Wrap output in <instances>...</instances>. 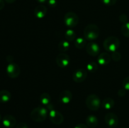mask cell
I'll return each instance as SVG.
<instances>
[{"mask_svg":"<svg viewBox=\"0 0 129 128\" xmlns=\"http://www.w3.org/2000/svg\"><path fill=\"white\" fill-rule=\"evenodd\" d=\"M73 99L72 92L69 90H64L60 92L59 95V100L64 104H68Z\"/></svg>","mask_w":129,"mask_h":128,"instance_id":"13","label":"cell"},{"mask_svg":"<svg viewBox=\"0 0 129 128\" xmlns=\"http://www.w3.org/2000/svg\"><path fill=\"white\" fill-rule=\"evenodd\" d=\"M70 48V44L69 41L66 40H63L59 42L58 44V49L62 53H64L65 51H68Z\"/></svg>","mask_w":129,"mask_h":128,"instance_id":"20","label":"cell"},{"mask_svg":"<svg viewBox=\"0 0 129 128\" xmlns=\"http://www.w3.org/2000/svg\"><path fill=\"white\" fill-rule=\"evenodd\" d=\"M2 122L5 127L13 128L16 125V120L14 116L8 114L3 118Z\"/></svg>","mask_w":129,"mask_h":128,"instance_id":"12","label":"cell"},{"mask_svg":"<svg viewBox=\"0 0 129 128\" xmlns=\"http://www.w3.org/2000/svg\"><path fill=\"white\" fill-rule=\"evenodd\" d=\"M47 12V9L44 5H38L34 10V15L37 18L42 19L44 18Z\"/></svg>","mask_w":129,"mask_h":128,"instance_id":"14","label":"cell"},{"mask_svg":"<svg viewBox=\"0 0 129 128\" xmlns=\"http://www.w3.org/2000/svg\"><path fill=\"white\" fill-rule=\"evenodd\" d=\"M6 73L9 77L15 79L20 74V67L18 64L10 63L6 67Z\"/></svg>","mask_w":129,"mask_h":128,"instance_id":"6","label":"cell"},{"mask_svg":"<svg viewBox=\"0 0 129 128\" xmlns=\"http://www.w3.org/2000/svg\"><path fill=\"white\" fill-rule=\"evenodd\" d=\"M11 93L7 90L0 91V103H6L11 99Z\"/></svg>","mask_w":129,"mask_h":128,"instance_id":"17","label":"cell"},{"mask_svg":"<svg viewBox=\"0 0 129 128\" xmlns=\"http://www.w3.org/2000/svg\"><path fill=\"white\" fill-rule=\"evenodd\" d=\"M122 86L126 90H129V76L123 79L122 82Z\"/></svg>","mask_w":129,"mask_h":128,"instance_id":"26","label":"cell"},{"mask_svg":"<svg viewBox=\"0 0 129 128\" xmlns=\"http://www.w3.org/2000/svg\"><path fill=\"white\" fill-rule=\"evenodd\" d=\"M15 128H28L27 124L25 122H20L16 125Z\"/></svg>","mask_w":129,"mask_h":128,"instance_id":"29","label":"cell"},{"mask_svg":"<svg viewBox=\"0 0 129 128\" xmlns=\"http://www.w3.org/2000/svg\"><path fill=\"white\" fill-rule=\"evenodd\" d=\"M86 69L89 72H95L98 69V64L96 62H94V61H91V62H89V63L87 65Z\"/></svg>","mask_w":129,"mask_h":128,"instance_id":"23","label":"cell"},{"mask_svg":"<svg viewBox=\"0 0 129 128\" xmlns=\"http://www.w3.org/2000/svg\"><path fill=\"white\" fill-rule=\"evenodd\" d=\"M37 1V2H39V3H44L45 2H46L47 1V0H36Z\"/></svg>","mask_w":129,"mask_h":128,"instance_id":"35","label":"cell"},{"mask_svg":"<svg viewBox=\"0 0 129 128\" xmlns=\"http://www.w3.org/2000/svg\"><path fill=\"white\" fill-rule=\"evenodd\" d=\"M119 20L122 23H123V24L127 23V20H128V18H127V16L125 15V14H122L121 15H120L119 16Z\"/></svg>","mask_w":129,"mask_h":128,"instance_id":"28","label":"cell"},{"mask_svg":"<svg viewBox=\"0 0 129 128\" xmlns=\"http://www.w3.org/2000/svg\"><path fill=\"white\" fill-rule=\"evenodd\" d=\"M126 94V90L124 89H120L118 91V95L120 97H123Z\"/></svg>","mask_w":129,"mask_h":128,"instance_id":"31","label":"cell"},{"mask_svg":"<svg viewBox=\"0 0 129 128\" xmlns=\"http://www.w3.org/2000/svg\"><path fill=\"white\" fill-rule=\"evenodd\" d=\"M47 110L43 107H37L31 110L30 117L34 121L41 122L44 121L47 117Z\"/></svg>","mask_w":129,"mask_h":128,"instance_id":"2","label":"cell"},{"mask_svg":"<svg viewBox=\"0 0 129 128\" xmlns=\"http://www.w3.org/2000/svg\"><path fill=\"white\" fill-rule=\"evenodd\" d=\"M86 50L89 55L92 56H97L100 52V47L96 43H89L86 46Z\"/></svg>","mask_w":129,"mask_h":128,"instance_id":"11","label":"cell"},{"mask_svg":"<svg viewBox=\"0 0 129 128\" xmlns=\"http://www.w3.org/2000/svg\"><path fill=\"white\" fill-rule=\"evenodd\" d=\"M86 45V40L83 38H78L74 41V46L78 49H82Z\"/></svg>","mask_w":129,"mask_h":128,"instance_id":"22","label":"cell"},{"mask_svg":"<svg viewBox=\"0 0 129 128\" xmlns=\"http://www.w3.org/2000/svg\"><path fill=\"white\" fill-rule=\"evenodd\" d=\"M88 76V72L84 69H77L73 73V79L75 82L81 83L86 79Z\"/></svg>","mask_w":129,"mask_h":128,"instance_id":"8","label":"cell"},{"mask_svg":"<svg viewBox=\"0 0 129 128\" xmlns=\"http://www.w3.org/2000/svg\"><path fill=\"white\" fill-rule=\"evenodd\" d=\"M120 41L115 36H109L103 41V47L107 51L113 52L117 51L120 46Z\"/></svg>","mask_w":129,"mask_h":128,"instance_id":"3","label":"cell"},{"mask_svg":"<svg viewBox=\"0 0 129 128\" xmlns=\"http://www.w3.org/2000/svg\"><path fill=\"white\" fill-rule=\"evenodd\" d=\"M76 37V32L74 30L69 29L66 31L65 38L66 40H68V41H73V40H75Z\"/></svg>","mask_w":129,"mask_h":128,"instance_id":"21","label":"cell"},{"mask_svg":"<svg viewBox=\"0 0 129 128\" xmlns=\"http://www.w3.org/2000/svg\"><path fill=\"white\" fill-rule=\"evenodd\" d=\"M121 57V54L120 53L118 52V51H113V52H112V55H111V58H112V60L115 61H118L120 60Z\"/></svg>","mask_w":129,"mask_h":128,"instance_id":"25","label":"cell"},{"mask_svg":"<svg viewBox=\"0 0 129 128\" xmlns=\"http://www.w3.org/2000/svg\"><path fill=\"white\" fill-rule=\"evenodd\" d=\"M121 32L123 36L129 38V23L123 24L121 27Z\"/></svg>","mask_w":129,"mask_h":128,"instance_id":"24","label":"cell"},{"mask_svg":"<svg viewBox=\"0 0 129 128\" xmlns=\"http://www.w3.org/2000/svg\"><path fill=\"white\" fill-rule=\"evenodd\" d=\"M49 119L53 124L57 125L62 124L64 121V116L62 114L54 109L49 112Z\"/></svg>","mask_w":129,"mask_h":128,"instance_id":"7","label":"cell"},{"mask_svg":"<svg viewBox=\"0 0 129 128\" xmlns=\"http://www.w3.org/2000/svg\"><path fill=\"white\" fill-rule=\"evenodd\" d=\"M105 121L106 124L110 127H116L118 124V117L115 114L109 112L105 116Z\"/></svg>","mask_w":129,"mask_h":128,"instance_id":"10","label":"cell"},{"mask_svg":"<svg viewBox=\"0 0 129 128\" xmlns=\"http://www.w3.org/2000/svg\"><path fill=\"white\" fill-rule=\"evenodd\" d=\"M5 7V1L4 0H0V10H3Z\"/></svg>","mask_w":129,"mask_h":128,"instance_id":"33","label":"cell"},{"mask_svg":"<svg viewBox=\"0 0 129 128\" xmlns=\"http://www.w3.org/2000/svg\"><path fill=\"white\" fill-rule=\"evenodd\" d=\"M101 100L99 97L94 94H90L86 99V105L91 110H98L101 106Z\"/></svg>","mask_w":129,"mask_h":128,"instance_id":"4","label":"cell"},{"mask_svg":"<svg viewBox=\"0 0 129 128\" xmlns=\"http://www.w3.org/2000/svg\"><path fill=\"white\" fill-rule=\"evenodd\" d=\"M48 5L52 8H54L57 6L56 0H49L48 1Z\"/></svg>","mask_w":129,"mask_h":128,"instance_id":"30","label":"cell"},{"mask_svg":"<svg viewBox=\"0 0 129 128\" xmlns=\"http://www.w3.org/2000/svg\"><path fill=\"white\" fill-rule=\"evenodd\" d=\"M102 107L106 110H110L115 105V101L112 98L107 97L103 99L102 102Z\"/></svg>","mask_w":129,"mask_h":128,"instance_id":"18","label":"cell"},{"mask_svg":"<svg viewBox=\"0 0 129 128\" xmlns=\"http://www.w3.org/2000/svg\"><path fill=\"white\" fill-rule=\"evenodd\" d=\"M56 63L59 67L66 68L70 63V57L65 53H60L57 56Z\"/></svg>","mask_w":129,"mask_h":128,"instance_id":"9","label":"cell"},{"mask_svg":"<svg viewBox=\"0 0 129 128\" xmlns=\"http://www.w3.org/2000/svg\"><path fill=\"white\" fill-rule=\"evenodd\" d=\"M102 2L107 6H113L117 3V0H101Z\"/></svg>","mask_w":129,"mask_h":128,"instance_id":"27","label":"cell"},{"mask_svg":"<svg viewBox=\"0 0 129 128\" xmlns=\"http://www.w3.org/2000/svg\"><path fill=\"white\" fill-rule=\"evenodd\" d=\"M4 1H5V2L7 3L11 4V3H13L14 2H15L16 0H4Z\"/></svg>","mask_w":129,"mask_h":128,"instance_id":"34","label":"cell"},{"mask_svg":"<svg viewBox=\"0 0 129 128\" xmlns=\"http://www.w3.org/2000/svg\"><path fill=\"white\" fill-rule=\"evenodd\" d=\"M74 128H88V126L86 124L81 123V124H78V125H76Z\"/></svg>","mask_w":129,"mask_h":128,"instance_id":"32","label":"cell"},{"mask_svg":"<svg viewBox=\"0 0 129 128\" xmlns=\"http://www.w3.org/2000/svg\"><path fill=\"white\" fill-rule=\"evenodd\" d=\"M64 23L68 27L74 28L79 23V17L74 12L69 11L66 13L64 16Z\"/></svg>","mask_w":129,"mask_h":128,"instance_id":"5","label":"cell"},{"mask_svg":"<svg viewBox=\"0 0 129 128\" xmlns=\"http://www.w3.org/2000/svg\"><path fill=\"white\" fill-rule=\"evenodd\" d=\"M120 128H127V127H120Z\"/></svg>","mask_w":129,"mask_h":128,"instance_id":"37","label":"cell"},{"mask_svg":"<svg viewBox=\"0 0 129 128\" xmlns=\"http://www.w3.org/2000/svg\"><path fill=\"white\" fill-rule=\"evenodd\" d=\"M100 30L99 27L95 24H89L84 30V38L88 40H96L99 36Z\"/></svg>","mask_w":129,"mask_h":128,"instance_id":"1","label":"cell"},{"mask_svg":"<svg viewBox=\"0 0 129 128\" xmlns=\"http://www.w3.org/2000/svg\"><path fill=\"white\" fill-rule=\"evenodd\" d=\"M50 101H51V96L48 93H42L40 95V102L42 105L48 106L50 104Z\"/></svg>","mask_w":129,"mask_h":128,"instance_id":"19","label":"cell"},{"mask_svg":"<svg viewBox=\"0 0 129 128\" xmlns=\"http://www.w3.org/2000/svg\"><path fill=\"white\" fill-rule=\"evenodd\" d=\"M86 124L88 127L94 128L98 124V119L95 115H88L86 119Z\"/></svg>","mask_w":129,"mask_h":128,"instance_id":"16","label":"cell"},{"mask_svg":"<svg viewBox=\"0 0 129 128\" xmlns=\"http://www.w3.org/2000/svg\"><path fill=\"white\" fill-rule=\"evenodd\" d=\"M1 120H2V118H1V115H0V121H1Z\"/></svg>","mask_w":129,"mask_h":128,"instance_id":"36","label":"cell"},{"mask_svg":"<svg viewBox=\"0 0 129 128\" xmlns=\"http://www.w3.org/2000/svg\"><path fill=\"white\" fill-rule=\"evenodd\" d=\"M111 55L108 53H102L98 55V62L101 65H107L111 61Z\"/></svg>","mask_w":129,"mask_h":128,"instance_id":"15","label":"cell"}]
</instances>
